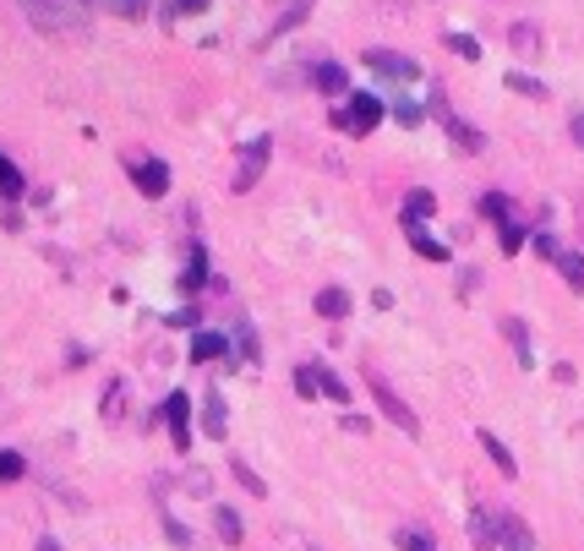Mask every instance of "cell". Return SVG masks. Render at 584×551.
Here are the masks:
<instances>
[{"instance_id": "obj_1", "label": "cell", "mask_w": 584, "mask_h": 551, "mask_svg": "<svg viewBox=\"0 0 584 551\" xmlns=\"http://www.w3.org/2000/svg\"><path fill=\"white\" fill-rule=\"evenodd\" d=\"M16 5H22L27 22L44 27V33H77V27H82V5H77V0H16Z\"/></svg>"}, {"instance_id": "obj_2", "label": "cell", "mask_w": 584, "mask_h": 551, "mask_svg": "<svg viewBox=\"0 0 584 551\" xmlns=\"http://www.w3.org/2000/svg\"><path fill=\"white\" fill-rule=\"evenodd\" d=\"M377 121H383V99H372V93H355V99H350V110H344V115H333V126H339V132H355V137L377 132Z\"/></svg>"}, {"instance_id": "obj_3", "label": "cell", "mask_w": 584, "mask_h": 551, "mask_svg": "<svg viewBox=\"0 0 584 551\" xmlns=\"http://www.w3.org/2000/svg\"><path fill=\"white\" fill-rule=\"evenodd\" d=\"M372 399H377V410L388 415V420H394L405 437H421V420H416V410H410V405H405V399H399V394H394V388L377 377V372H372Z\"/></svg>"}, {"instance_id": "obj_4", "label": "cell", "mask_w": 584, "mask_h": 551, "mask_svg": "<svg viewBox=\"0 0 584 551\" xmlns=\"http://www.w3.org/2000/svg\"><path fill=\"white\" fill-rule=\"evenodd\" d=\"M366 66H372L377 77H394V82H416V77H421V66H416L410 55H394V49H366Z\"/></svg>"}, {"instance_id": "obj_5", "label": "cell", "mask_w": 584, "mask_h": 551, "mask_svg": "<svg viewBox=\"0 0 584 551\" xmlns=\"http://www.w3.org/2000/svg\"><path fill=\"white\" fill-rule=\"evenodd\" d=\"M432 110H438V115H442V126H448V137L459 142V147H470V153H481V147H486L475 126H464V121H459V115H453V110L442 104V93H432Z\"/></svg>"}, {"instance_id": "obj_6", "label": "cell", "mask_w": 584, "mask_h": 551, "mask_svg": "<svg viewBox=\"0 0 584 551\" xmlns=\"http://www.w3.org/2000/svg\"><path fill=\"white\" fill-rule=\"evenodd\" d=\"M186 415H191V399H186V394H169V399H164V420H169L175 448H191V426H186Z\"/></svg>"}, {"instance_id": "obj_7", "label": "cell", "mask_w": 584, "mask_h": 551, "mask_svg": "<svg viewBox=\"0 0 584 551\" xmlns=\"http://www.w3.org/2000/svg\"><path fill=\"white\" fill-rule=\"evenodd\" d=\"M132 180H137V191H143V197H164V191H169V169H164L158 158H137Z\"/></svg>"}, {"instance_id": "obj_8", "label": "cell", "mask_w": 584, "mask_h": 551, "mask_svg": "<svg viewBox=\"0 0 584 551\" xmlns=\"http://www.w3.org/2000/svg\"><path fill=\"white\" fill-rule=\"evenodd\" d=\"M263 164H268V137H257V147L241 158V169H235V191H246V186L263 175Z\"/></svg>"}, {"instance_id": "obj_9", "label": "cell", "mask_w": 584, "mask_h": 551, "mask_svg": "<svg viewBox=\"0 0 584 551\" xmlns=\"http://www.w3.org/2000/svg\"><path fill=\"white\" fill-rule=\"evenodd\" d=\"M219 355H224V333L202 328V333L191 339V361H197V366H208V361H219Z\"/></svg>"}, {"instance_id": "obj_10", "label": "cell", "mask_w": 584, "mask_h": 551, "mask_svg": "<svg viewBox=\"0 0 584 551\" xmlns=\"http://www.w3.org/2000/svg\"><path fill=\"white\" fill-rule=\"evenodd\" d=\"M470 541H475V551H492L497 547V519L475 508V514H470Z\"/></svg>"}, {"instance_id": "obj_11", "label": "cell", "mask_w": 584, "mask_h": 551, "mask_svg": "<svg viewBox=\"0 0 584 551\" xmlns=\"http://www.w3.org/2000/svg\"><path fill=\"white\" fill-rule=\"evenodd\" d=\"M432 208H438V197H432V191H410V197H405V230H410V224H421V219H432Z\"/></svg>"}, {"instance_id": "obj_12", "label": "cell", "mask_w": 584, "mask_h": 551, "mask_svg": "<svg viewBox=\"0 0 584 551\" xmlns=\"http://www.w3.org/2000/svg\"><path fill=\"white\" fill-rule=\"evenodd\" d=\"M475 437H481V448H486V459H492V464H497L503 475H514V453L503 448V437H497V431H475Z\"/></svg>"}, {"instance_id": "obj_13", "label": "cell", "mask_w": 584, "mask_h": 551, "mask_svg": "<svg viewBox=\"0 0 584 551\" xmlns=\"http://www.w3.org/2000/svg\"><path fill=\"white\" fill-rule=\"evenodd\" d=\"M405 235H410V246H416L421 257H432V263H448V246H442V241H432V235H427L421 224H410Z\"/></svg>"}, {"instance_id": "obj_14", "label": "cell", "mask_w": 584, "mask_h": 551, "mask_svg": "<svg viewBox=\"0 0 584 551\" xmlns=\"http://www.w3.org/2000/svg\"><path fill=\"white\" fill-rule=\"evenodd\" d=\"M311 77L322 82V93H344L350 82H344V66H333V60H322V66H311Z\"/></svg>"}, {"instance_id": "obj_15", "label": "cell", "mask_w": 584, "mask_h": 551, "mask_svg": "<svg viewBox=\"0 0 584 551\" xmlns=\"http://www.w3.org/2000/svg\"><path fill=\"white\" fill-rule=\"evenodd\" d=\"M213 519H219V541H224V547H241V536H246V530H241V514H235V508H219Z\"/></svg>"}, {"instance_id": "obj_16", "label": "cell", "mask_w": 584, "mask_h": 551, "mask_svg": "<svg viewBox=\"0 0 584 551\" xmlns=\"http://www.w3.org/2000/svg\"><path fill=\"white\" fill-rule=\"evenodd\" d=\"M558 274L569 278V289H584V257L580 252H558Z\"/></svg>"}, {"instance_id": "obj_17", "label": "cell", "mask_w": 584, "mask_h": 551, "mask_svg": "<svg viewBox=\"0 0 584 551\" xmlns=\"http://www.w3.org/2000/svg\"><path fill=\"white\" fill-rule=\"evenodd\" d=\"M317 311L333 322V317H344V311H350V295H344V289H322V295H317Z\"/></svg>"}, {"instance_id": "obj_18", "label": "cell", "mask_w": 584, "mask_h": 551, "mask_svg": "<svg viewBox=\"0 0 584 551\" xmlns=\"http://www.w3.org/2000/svg\"><path fill=\"white\" fill-rule=\"evenodd\" d=\"M497 536H503V547H508V551H536V547H530V530H525L519 519H503V530H497Z\"/></svg>"}, {"instance_id": "obj_19", "label": "cell", "mask_w": 584, "mask_h": 551, "mask_svg": "<svg viewBox=\"0 0 584 551\" xmlns=\"http://www.w3.org/2000/svg\"><path fill=\"white\" fill-rule=\"evenodd\" d=\"M503 333L514 339V350H519V366H530L536 355H530V333H525V322H514V317H508V322H503Z\"/></svg>"}, {"instance_id": "obj_20", "label": "cell", "mask_w": 584, "mask_h": 551, "mask_svg": "<svg viewBox=\"0 0 584 551\" xmlns=\"http://www.w3.org/2000/svg\"><path fill=\"white\" fill-rule=\"evenodd\" d=\"M317 388H322V399H333V405H350V388H344L333 372H322V366H317Z\"/></svg>"}, {"instance_id": "obj_21", "label": "cell", "mask_w": 584, "mask_h": 551, "mask_svg": "<svg viewBox=\"0 0 584 551\" xmlns=\"http://www.w3.org/2000/svg\"><path fill=\"white\" fill-rule=\"evenodd\" d=\"M0 197H22V169L0 153Z\"/></svg>"}, {"instance_id": "obj_22", "label": "cell", "mask_w": 584, "mask_h": 551, "mask_svg": "<svg viewBox=\"0 0 584 551\" xmlns=\"http://www.w3.org/2000/svg\"><path fill=\"white\" fill-rule=\"evenodd\" d=\"M22 453H11V448H0V486H11V481H22Z\"/></svg>"}, {"instance_id": "obj_23", "label": "cell", "mask_w": 584, "mask_h": 551, "mask_svg": "<svg viewBox=\"0 0 584 551\" xmlns=\"http://www.w3.org/2000/svg\"><path fill=\"white\" fill-rule=\"evenodd\" d=\"M394 541H399V551H438V541H432V536H421V530H410V525H405Z\"/></svg>"}, {"instance_id": "obj_24", "label": "cell", "mask_w": 584, "mask_h": 551, "mask_svg": "<svg viewBox=\"0 0 584 551\" xmlns=\"http://www.w3.org/2000/svg\"><path fill=\"white\" fill-rule=\"evenodd\" d=\"M202 420H208V437H224V399H219V394H208V410H202Z\"/></svg>"}, {"instance_id": "obj_25", "label": "cell", "mask_w": 584, "mask_h": 551, "mask_svg": "<svg viewBox=\"0 0 584 551\" xmlns=\"http://www.w3.org/2000/svg\"><path fill=\"white\" fill-rule=\"evenodd\" d=\"M448 49H453V55H464V60H475V55H481V44H475L470 33H448Z\"/></svg>"}, {"instance_id": "obj_26", "label": "cell", "mask_w": 584, "mask_h": 551, "mask_svg": "<svg viewBox=\"0 0 584 551\" xmlns=\"http://www.w3.org/2000/svg\"><path fill=\"white\" fill-rule=\"evenodd\" d=\"M508 88H514V93H525V99H547V88H541L536 77H519V71L508 77Z\"/></svg>"}, {"instance_id": "obj_27", "label": "cell", "mask_w": 584, "mask_h": 551, "mask_svg": "<svg viewBox=\"0 0 584 551\" xmlns=\"http://www.w3.org/2000/svg\"><path fill=\"white\" fill-rule=\"evenodd\" d=\"M497 230H503V252H519V246H525V224L508 219V224H497Z\"/></svg>"}, {"instance_id": "obj_28", "label": "cell", "mask_w": 584, "mask_h": 551, "mask_svg": "<svg viewBox=\"0 0 584 551\" xmlns=\"http://www.w3.org/2000/svg\"><path fill=\"white\" fill-rule=\"evenodd\" d=\"M311 388H317V366H300V372H295V394H300V399H317Z\"/></svg>"}, {"instance_id": "obj_29", "label": "cell", "mask_w": 584, "mask_h": 551, "mask_svg": "<svg viewBox=\"0 0 584 551\" xmlns=\"http://www.w3.org/2000/svg\"><path fill=\"white\" fill-rule=\"evenodd\" d=\"M514 44H519V49H541V33H536L530 22H519V27H514Z\"/></svg>"}, {"instance_id": "obj_30", "label": "cell", "mask_w": 584, "mask_h": 551, "mask_svg": "<svg viewBox=\"0 0 584 551\" xmlns=\"http://www.w3.org/2000/svg\"><path fill=\"white\" fill-rule=\"evenodd\" d=\"M481 213H492L497 224H508V202H503L497 191H492V197H481Z\"/></svg>"}, {"instance_id": "obj_31", "label": "cell", "mask_w": 584, "mask_h": 551, "mask_svg": "<svg viewBox=\"0 0 584 551\" xmlns=\"http://www.w3.org/2000/svg\"><path fill=\"white\" fill-rule=\"evenodd\" d=\"M235 481H241V486H246L252 497H263V492H268V486H263V481L252 475V464H235Z\"/></svg>"}, {"instance_id": "obj_32", "label": "cell", "mask_w": 584, "mask_h": 551, "mask_svg": "<svg viewBox=\"0 0 584 551\" xmlns=\"http://www.w3.org/2000/svg\"><path fill=\"white\" fill-rule=\"evenodd\" d=\"M110 11H121V16H147V0H104Z\"/></svg>"}, {"instance_id": "obj_33", "label": "cell", "mask_w": 584, "mask_h": 551, "mask_svg": "<svg viewBox=\"0 0 584 551\" xmlns=\"http://www.w3.org/2000/svg\"><path fill=\"white\" fill-rule=\"evenodd\" d=\"M164 530H169V541H175L180 551H191V536H186V525H180V519H164Z\"/></svg>"}, {"instance_id": "obj_34", "label": "cell", "mask_w": 584, "mask_h": 551, "mask_svg": "<svg viewBox=\"0 0 584 551\" xmlns=\"http://www.w3.org/2000/svg\"><path fill=\"white\" fill-rule=\"evenodd\" d=\"M394 115H399L405 126H416V121H421V110H416V104H394Z\"/></svg>"}, {"instance_id": "obj_35", "label": "cell", "mask_w": 584, "mask_h": 551, "mask_svg": "<svg viewBox=\"0 0 584 551\" xmlns=\"http://www.w3.org/2000/svg\"><path fill=\"white\" fill-rule=\"evenodd\" d=\"M536 252H541V257H552V263H558V241H552V235H536Z\"/></svg>"}, {"instance_id": "obj_36", "label": "cell", "mask_w": 584, "mask_h": 551, "mask_svg": "<svg viewBox=\"0 0 584 551\" xmlns=\"http://www.w3.org/2000/svg\"><path fill=\"white\" fill-rule=\"evenodd\" d=\"M574 142L584 147V115H574Z\"/></svg>"}, {"instance_id": "obj_37", "label": "cell", "mask_w": 584, "mask_h": 551, "mask_svg": "<svg viewBox=\"0 0 584 551\" xmlns=\"http://www.w3.org/2000/svg\"><path fill=\"white\" fill-rule=\"evenodd\" d=\"M202 5H208V0H180V11H202Z\"/></svg>"}]
</instances>
